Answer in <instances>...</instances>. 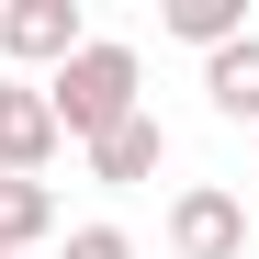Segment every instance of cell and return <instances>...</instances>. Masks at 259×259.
I'll list each match as a JSON object with an SVG mask.
<instances>
[{
    "label": "cell",
    "mask_w": 259,
    "mask_h": 259,
    "mask_svg": "<svg viewBox=\"0 0 259 259\" xmlns=\"http://www.w3.org/2000/svg\"><path fill=\"white\" fill-rule=\"evenodd\" d=\"M203 102L226 113V124H248V136H259V34H237V46L203 57Z\"/></svg>",
    "instance_id": "obj_6"
},
{
    "label": "cell",
    "mask_w": 259,
    "mask_h": 259,
    "mask_svg": "<svg viewBox=\"0 0 259 259\" xmlns=\"http://www.w3.org/2000/svg\"><path fill=\"white\" fill-rule=\"evenodd\" d=\"M169 259H248V203L226 181H181L169 192Z\"/></svg>",
    "instance_id": "obj_3"
},
{
    "label": "cell",
    "mask_w": 259,
    "mask_h": 259,
    "mask_svg": "<svg viewBox=\"0 0 259 259\" xmlns=\"http://www.w3.org/2000/svg\"><path fill=\"white\" fill-rule=\"evenodd\" d=\"M79 46H91V12H79V0H0V68H34V79H46V68H68Z\"/></svg>",
    "instance_id": "obj_2"
},
{
    "label": "cell",
    "mask_w": 259,
    "mask_h": 259,
    "mask_svg": "<svg viewBox=\"0 0 259 259\" xmlns=\"http://www.w3.org/2000/svg\"><path fill=\"white\" fill-rule=\"evenodd\" d=\"M46 158H57V113H46V91L0 68V181H46Z\"/></svg>",
    "instance_id": "obj_4"
},
{
    "label": "cell",
    "mask_w": 259,
    "mask_h": 259,
    "mask_svg": "<svg viewBox=\"0 0 259 259\" xmlns=\"http://www.w3.org/2000/svg\"><path fill=\"white\" fill-rule=\"evenodd\" d=\"M158 158H169V124L158 113H124L113 136H91V181L102 192H136V181H158Z\"/></svg>",
    "instance_id": "obj_5"
},
{
    "label": "cell",
    "mask_w": 259,
    "mask_h": 259,
    "mask_svg": "<svg viewBox=\"0 0 259 259\" xmlns=\"http://www.w3.org/2000/svg\"><path fill=\"white\" fill-rule=\"evenodd\" d=\"M34 91H46V113H57L68 147H91V136H113L124 113H147V57L124 46V34H91V46H79L68 68H46Z\"/></svg>",
    "instance_id": "obj_1"
},
{
    "label": "cell",
    "mask_w": 259,
    "mask_h": 259,
    "mask_svg": "<svg viewBox=\"0 0 259 259\" xmlns=\"http://www.w3.org/2000/svg\"><path fill=\"white\" fill-rule=\"evenodd\" d=\"M46 237H57V192L46 181H0V259H23Z\"/></svg>",
    "instance_id": "obj_7"
},
{
    "label": "cell",
    "mask_w": 259,
    "mask_h": 259,
    "mask_svg": "<svg viewBox=\"0 0 259 259\" xmlns=\"http://www.w3.org/2000/svg\"><path fill=\"white\" fill-rule=\"evenodd\" d=\"M158 23L181 34V46H203V57H214V46H237V34H248V0H169Z\"/></svg>",
    "instance_id": "obj_8"
},
{
    "label": "cell",
    "mask_w": 259,
    "mask_h": 259,
    "mask_svg": "<svg viewBox=\"0 0 259 259\" xmlns=\"http://www.w3.org/2000/svg\"><path fill=\"white\" fill-rule=\"evenodd\" d=\"M57 259H136V237H124V226H68Z\"/></svg>",
    "instance_id": "obj_9"
}]
</instances>
